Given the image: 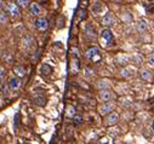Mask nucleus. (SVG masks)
<instances>
[{
	"label": "nucleus",
	"instance_id": "nucleus-25",
	"mask_svg": "<svg viewBox=\"0 0 154 144\" xmlns=\"http://www.w3.org/2000/svg\"><path fill=\"white\" fill-rule=\"evenodd\" d=\"M148 65H149L150 68H154V55L148 58Z\"/></svg>",
	"mask_w": 154,
	"mask_h": 144
},
{
	"label": "nucleus",
	"instance_id": "nucleus-6",
	"mask_svg": "<svg viewBox=\"0 0 154 144\" xmlns=\"http://www.w3.org/2000/svg\"><path fill=\"white\" fill-rule=\"evenodd\" d=\"M113 110H114V104H113L112 102H104V103L100 106V109H98L100 114L103 115V116L108 115V114L112 113Z\"/></svg>",
	"mask_w": 154,
	"mask_h": 144
},
{
	"label": "nucleus",
	"instance_id": "nucleus-18",
	"mask_svg": "<svg viewBox=\"0 0 154 144\" xmlns=\"http://www.w3.org/2000/svg\"><path fill=\"white\" fill-rule=\"evenodd\" d=\"M137 30L138 32H146L147 30V24H146V22L144 21H140L138 23H137Z\"/></svg>",
	"mask_w": 154,
	"mask_h": 144
},
{
	"label": "nucleus",
	"instance_id": "nucleus-1",
	"mask_svg": "<svg viewBox=\"0 0 154 144\" xmlns=\"http://www.w3.org/2000/svg\"><path fill=\"white\" fill-rule=\"evenodd\" d=\"M101 38H102V41H103L104 46L108 47V46L113 43V40H114V35H113L112 30L107 28V29L102 30V33H101Z\"/></svg>",
	"mask_w": 154,
	"mask_h": 144
},
{
	"label": "nucleus",
	"instance_id": "nucleus-2",
	"mask_svg": "<svg viewBox=\"0 0 154 144\" xmlns=\"http://www.w3.org/2000/svg\"><path fill=\"white\" fill-rule=\"evenodd\" d=\"M98 98L102 102H112V100H114L115 98H117V96H115V93L112 92L110 88H109V90H101L100 94H98Z\"/></svg>",
	"mask_w": 154,
	"mask_h": 144
},
{
	"label": "nucleus",
	"instance_id": "nucleus-4",
	"mask_svg": "<svg viewBox=\"0 0 154 144\" xmlns=\"http://www.w3.org/2000/svg\"><path fill=\"white\" fill-rule=\"evenodd\" d=\"M34 26H35V28L39 32H45L49 28V21L45 17H39V18L35 20Z\"/></svg>",
	"mask_w": 154,
	"mask_h": 144
},
{
	"label": "nucleus",
	"instance_id": "nucleus-16",
	"mask_svg": "<svg viewBox=\"0 0 154 144\" xmlns=\"http://www.w3.org/2000/svg\"><path fill=\"white\" fill-rule=\"evenodd\" d=\"M42 73L45 75H50L52 73V68L49 64H43L42 65Z\"/></svg>",
	"mask_w": 154,
	"mask_h": 144
},
{
	"label": "nucleus",
	"instance_id": "nucleus-9",
	"mask_svg": "<svg viewBox=\"0 0 154 144\" xmlns=\"http://www.w3.org/2000/svg\"><path fill=\"white\" fill-rule=\"evenodd\" d=\"M9 87L10 90L12 91H17L20 87H21V78L20 76H12L10 80H9Z\"/></svg>",
	"mask_w": 154,
	"mask_h": 144
},
{
	"label": "nucleus",
	"instance_id": "nucleus-17",
	"mask_svg": "<svg viewBox=\"0 0 154 144\" xmlns=\"http://www.w3.org/2000/svg\"><path fill=\"white\" fill-rule=\"evenodd\" d=\"M75 108L74 106H72V105H69L68 108H67V110H66V115L68 116V118H74L75 116Z\"/></svg>",
	"mask_w": 154,
	"mask_h": 144
},
{
	"label": "nucleus",
	"instance_id": "nucleus-11",
	"mask_svg": "<svg viewBox=\"0 0 154 144\" xmlns=\"http://www.w3.org/2000/svg\"><path fill=\"white\" fill-rule=\"evenodd\" d=\"M85 34L88 35V38H89V39H92V40L97 39V33H96V29H95L91 24H88V26L85 27Z\"/></svg>",
	"mask_w": 154,
	"mask_h": 144
},
{
	"label": "nucleus",
	"instance_id": "nucleus-26",
	"mask_svg": "<svg viewBox=\"0 0 154 144\" xmlns=\"http://www.w3.org/2000/svg\"><path fill=\"white\" fill-rule=\"evenodd\" d=\"M85 15H86V11H85V10H80V16H79V20H84V18L86 17Z\"/></svg>",
	"mask_w": 154,
	"mask_h": 144
},
{
	"label": "nucleus",
	"instance_id": "nucleus-5",
	"mask_svg": "<svg viewBox=\"0 0 154 144\" xmlns=\"http://www.w3.org/2000/svg\"><path fill=\"white\" fill-rule=\"evenodd\" d=\"M119 122V115L117 113H109L108 115H106L104 118V125L106 126H114Z\"/></svg>",
	"mask_w": 154,
	"mask_h": 144
},
{
	"label": "nucleus",
	"instance_id": "nucleus-22",
	"mask_svg": "<svg viewBox=\"0 0 154 144\" xmlns=\"http://www.w3.org/2000/svg\"><path fill=\"white\" fill-rule=\"evenodd\" d=\"M16 2H17L18 6H21V8H27V6H29V0H16Z\"/></svg>",
	"mask_w": 154,
	"mask_h": 144
},
{
	"label": "nucleus",
	"instance_id": "nucleus-12",
	"mask_svg": "<svg viewBox=\"0 0 154 144\" xmlns=\"http://www.w3.org/2000/svg\"><path fill=\"white\" fill-rule=\"evenodd\" d=\"M29 12L33 15V16H39L42 14V8L39 4H36V3H32L29 5Z\"/></svg>",
	"mask_w": 154,
	"mask_h": 144
},
{
	"label": "nucleus",
	"instance_id": "nucleus-21",
	"mask_svg": "<svg viewBox=\"0 0 154 144\" xmlns=\"http://www.w3.org/2000/svg\"><path fill=\"white\" fill-rule=\"evenodd\" d=\"M94 12L95 14H100V12H102V10H103V6L101 5V4H98V3H96L95 5H94Z\"/></svg>",
	"mask_w": 154,
	"mask_h": 144
},
{
	"label": "nucleus",
	"instance_id": "nucleus-27",
	"mask_svg": "<svg viewBox=\"0 0 154 144\" xmlns=\"http://www.w3.org/2000/svg\"><path fill=\"white\" fill-rule=\"evenodd\" d=\"M110 2H114V3H120L122 0H110Z\"/></svg>",
	"mask_w": 154,
	"mask_h": 144
},
{
	"label": "nucleus",
	"instance_id": "nucleus-3",
	"mask_svg": "<svg viewBox=\"0 0 154 144\" xmlns=\"http://www.w3.org/2000/svg\"><path fill=\"white\" fill-rule=\"evenodd\" d=\"M86 57H88V59H90V61H92V62H96V61L101 59L100 49H98V47H90V49L86 51Z\"/></svg>",
	"mask_w": 154,
	"mask_h": 144
},
{
	"label": "nucleus",
	"instance_id": "nucleus-20",
	"mask_svg": "<svg viewBox=\"0 0 154 144\" xmlns=\"http://www.w3.org/2000/svg\"><path fill=\"white\" fill-rule=\"evenodd\" d=\"M0 23H2V26H5L8 23V18H6L4 10H2V12H0Z\"/></svg>",
	"mask_w": 154,
	"mask_h": 144
},
{
	"label": "nucleus",
	"instance_id": "nucleus-19",
	"mask_svg": "<svg viewBox=\"0 0 154 144\" xmlns=\"http://www.w3.org/2000/svg\"><path fill=\"white\" fill-rule=\"evenodd\" d=\"M34 103L38 104V105H40V106H43V105H45V98L44 97H35L34 98Z\"/></svg>",
	"mask_w": 154,
	"mask_h": 144
},
{
	"label": "nucleus",
	"instance_id": "nucleus-10",
	"mask_svg": "<svg viewBox=\"0 0 154 144\" xmlns=\"http://www.w3.org/2000/svg\"><path fill=\"white\" fill-rule=\"evenodd\" d=\"M134 74H135V68H132V67H124L120 70V75L125 79H129V78L134 76Z\"/></svg>",
	"mask_w": 154,
	"mask_h": 144
},
{
	"label": "nucleus",
	"instance_id": "nucleus-13",
	"mask_svg": "<svg viewBox=\"0 0 154 144\" xmlns=\"http://www.w3.org/2000/svg\"><path fill=\"white\" fill-rule=\"evenodd\" d=\"M97 88L101 91V90H109L110 88V82L109 80L107 79H102V80H98L97 81Z\"/></svg>",
	"mask_w": 154,
	"mask_h": 144
},
{
	"label": "nucleus",
	"instance_id": "nucleus-14",
	"mask_svg": "<svg viewBox=\"0 0 154 144\" xmlns=\"http://www.w3.org/2000/svg\"><path fill=\"white\" fill-rule=\"evenodd\" d=\"M140 76H141V79L144 80V81L152 80V73H150L148 69H141V70H140Z\"/></svg>",
	"mask_w": 154,
	"mask_h": 144
},
{
	"label": "nucleus",
	"instance_id": "nucleus-15",
	"mask_svg": "<svg viewBox=\"0 0 154 144\" xmlns=\"http://www.w3.org/2000/svg\"><path fill=\"white\" fill-rule=\"evenodd\" d=\"M14 71H15V74H16L17 76H20V78H23V76L26 75V69H24V67H22V65L15 67Z\"/></svg>",
	"mask_w": 154,
	"mask_h": 144
},
{
	"label": "nucleus",
	"instance_id": "nucleus-24",
	"mask_svg": "<svg viewBox=\"0 0 154 144\" xmlns=\"http://www.w3.org/2000/svg\"><path fill=\"white\" fill-rule=\"evenodd\" d=\"M5 75H6V70H5L4 67H2V68H0V78H2V81H4Z\"/></svg>",
	"mask_w": 154,
	"mask_h": 144
},
{
	"label": "nucleus",
	"instance_id": "nucleus-7",
	"mask_svg": "<svg viewBox=\"0 0 154 144\" xmlns=\"http://www.w3.org/2000/svg\"><path fill=\"white\" fill-rule=\"evenodd\" d=\"M115 22H117V18H115V15L113 12H108L107 15H104L102 17V24L106 26V27L113 26Z\"/></svg>",
	"mask_w": 154,
	"mask_h": 144
},
{
	"label": "nucleus",
	"instance_id": "nucleus-8",
	"mask_svg": "<svg viewBox=\"0 0 154 144\" xmlns=\"http://www.w3.org/2000/svg\"><path fill=\"white\" fill-rule=\"evenodd\" d=\"M8 11L10 14V16L12 18H17L20 16V8H18V4H15V3H10L8 5Z\"/></svg>",
	"mask_w": 154,
	"mask_h": 144
},
{
	"label": "nucleus",
	"instance_id": "nucleus-23",
	"mask_svg": "<svg viewBox=\"0 0 154 144\" xmlns=\"http://www.w3.org/2000/svg\"><path fill=\"white\" fill-rule=\"evenodd\" d=\"M73 121H74L76 125H80V124L83 122V118H82V116H76V115H75V116L73 118Z\"/></svg>",
	"mask_w": 154,
	"mask_h": 144
}]
</instances>
